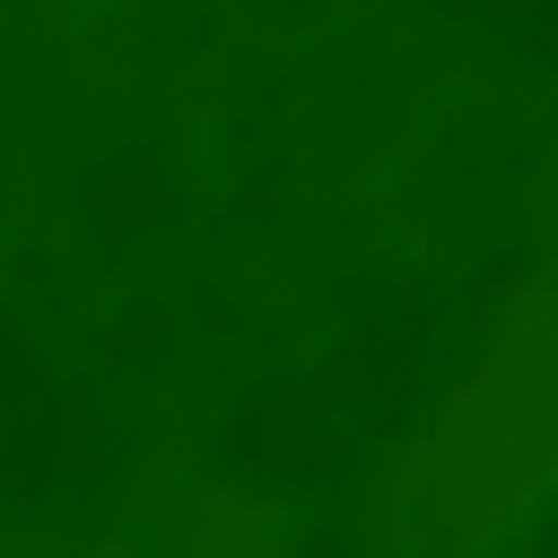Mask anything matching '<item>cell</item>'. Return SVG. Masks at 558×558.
Returning <instances> with one entry per match:
<instances>
[{
	"mask_svg": "<svg viewBox=\"0 0 558 558\" xmlns=\"http://www.w3.org/2000/svg\"><path fill=\"white\" fill-rule=\"evenodd\" d=\"M201 523H218V558H279V523H270V506H235V497H218Z\"/></svg>",
	"mask_w": 558,
	"mask_h": 558,
	"instance_id": "6da1fadb",
	"label": "cell"
}]
</instances>
